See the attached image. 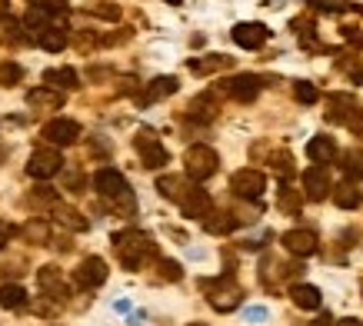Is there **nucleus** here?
Segmentation results:
<instances>
[{"mask_svg":"<svg viewBox=\"0 0 363 326\" xmlns=\"http://www.w3.org/2000/svg\"><path fill=\"white\" fill-rule=\"evenodd\" d=\"M113 250H117V257H121L127 270H140L143 257L154 253V243L140 230H123V233H113Z\"/></svg>","mask_w":363,"mask_h":326,"instance_id":"nucleus-1","label":"nucleus"},{"mask_svg":"<svg viewBox=\"0 0 363 326\" xmlns=\"http://www.w3.org/2000/svg\"><path fill=\"white\" fill-rule=\"evenodd\" d=\"M203 290H207L210 306H213V310H220V313H230V310H237V306H240L243 290L237 286V280H233V276H220L217 283H203Z\"/></svg>","mask_w":363,"mask_h":326,"instance_id":"nucleus-2","label":"nucleus"},{"mask_svg":"<svg viewBox=\"0 0 363 326\" xmlns=\"http://www.w3.org/2000/svg\"><path fill=\"white\" fill-rule=\"evenodd\" d=\"M217 163H220L217 150H210L203 143H197V147H190V150L184 153V167H187L190 180H210V176L217 174Z\"/></svg>","mask_w":363,"mask_h":326,"instance_id":"nucleus-3","label":"nucleus"},{"mask_svg":"<svg viewBox=\"0 0 363 326\" xmlns=\"http://www.w3.org/2000/svg\"><path fill=\"white\" fill-rule=\"evenodd\" d=\"M60 167H64L60 150H57V147H40V150L30 153V160H27V174H30L33 180H50V176H57Z\"/></svg>","mask_w":363,"mask_h":326,"instance_id":"nucleus-4","label":"nucleus"},{"mask_svg":"<svg viewBox=\"0 0 363 326\" xmlns=\"http://www.w3.org/2000/svg\"><path fill=\"white\" fill-rule=\"evenodd\" d=\"M80 137V123L77 120H67V117H57L50 120L44 127V140L50 147H70V143H77Z\"/></svg>","mask_w":363,"mask_h":326,"instance_id":"nucleus-5","label":"nucleus"},{"mask_svg":"<svg viewBox=\"0 0 363 326\" xmlns=\"http://www.w3.org/2000/svg\"><path fill=\"white\" fill-rule=\"evenodd\" d=\"M230 190L237 196H247V200H257V196L267 190V176L260 170H237L230 176Z\"/></svg>","mask_w":363,"mask_h":326,"instance_id":"nucleus-6","label":"nucleus"},{"mask_svg":"<svg viewBox=\"0 0 363 326\" xmlns=\"http://www.w3.org/2000/svg\"><path fill=\"white\" fill-rule=\"evenodd\" d=\"M137 150H140V160H143V167H147V170H160V167L170 160L167 147L157 140L154 133H140V137H137Z\"/></svg>","mask_w":363,"mask_h":326,"instance_id":"nucleus-7","label":"nucleus"},{"mask_svg":"<svg viewBox=\"0 0 363 326\" xmlns=\"http://www.w3.org/2000/svg\"><path fill=\"white\" fill-rule=\"evenodd\" d=\"M94 186H97L100 196L117 200V196L127 193V176H123L121 170H113V167H104V170H97V176H94Z\"/></svg>","mask_w":363,"mask_h":326,"instance_id":"nucleus-8","label":"nucleus"},{"mask_svg":"<svg viewBox=\"0 0 363 326\" xmlns=\"http://www.w3.org/2000/svg\"><path fill=\"white\" fill-rule=\"evenodd\" d=\"M303 190H307L310 200H323L327 193H333V186H330V170H327L323 163H317V167L303 170Z\"/></svg>","mask_w":363,"mask_h":326,"instance_id":"nucleus-9","label":"nucleus"},{"mask_svg":"<svg viewBox=\"0 0 363 326\" xmlns=\"http://www.w3.org/2000/svg\"><path fill=\"white\" fill-rule=\"evenodd\" d=\"M317 233L313 230H286L284 233V247L286 253H294V257H313L317 253Z\"/></svg>","mask_w":363,"mask_h":326,"instance_id":"nucleus-10","label":"nucleus"},{"mask_svg":"<svg viewBox=\"0 0 363 326\" xmlns=\"http://www.w3.org/2000/svg\"><path fill=\"white\" fill-rule=\"evenodd\" d=\"M233 40L243 47V50H257V47H264L270 40V30H267L264 23H237L233 27Z\"/></svg>","mask_w":363,"mask_h":326,"instance_id":"nucleus-11","label":"nucleus"},{"mask_svg":"<svg viewBox=\"0 0 363 326\" xmlns=\"http://www.w3.org/2000/svg\"><path fill=\"white\" fill-rule=\"evenodd\" d=\"M210 193L207 190H197V186H190V193L180 200V210H184V217L190 220H207L210 217Z\"/></svg>","mask_w":363,"mask_h":326,"instance_id":"nucleus-12","label":"nucleus"},{"mask_svg":"<svg viewBox=\"0 0 363 326\" xmlns=\"http://www.w3.org/2000/svg\"><path fill=\"white\" fill-rule=\"evenodd\" d=\"M104 280H107V263L100 260V257H87V260L80 263L77 283L84 286V290H90V286H100Z\"/></svg>","mask_w":363,"mask_h":326,"instance_id":"nucleus-13","label":"nucleus"},{"mask_svg":"<svg viewBox=\"0 0 363 326\" xmlns=\"http://www.w3.org/2000/svg\"><path fill=\"white\" fill-rule=\"evenodd\" d=\"M227 90H230L233 100H243V103H250V100L260 94V77H253V74L233 77V80H227Z\"/></svg>","mask_w":363,"mask_h":326,"instance_id":"nucleus-14","label":"nucleus"},{"mask_svg":"<svg viewBox=\"0 0 363 326\" xmlns=\"http://www.w3.org/2000/svg\"><path fill=\"white\" fill-rule=\"evenodd\" d=\"M27 103L37 110H60L64 107V94L57 87H37L27 94Z\"/></svg>","mask_w":363,"mask_h":326,"instance_id":"nucleus-15","label":"nucleus"},{"mask_svg":"<svg viewBox=\"0 0 363 326\" xmlns=\"http://www.w3.org/2000/svg\"><path fill=\"white\" fill-rule=\"evenodd\" d=\"M177 77H157V80H150V87L143 90V103H154V100H164V97H170V94H177Z\"/></svg>","mask_w":363,"mask_h":326,"instance_id":"nucleus-16","label":"nucleus"},{"mask_svg":"<svg viewBox=\"0 0 363 326\" xmlns=\"http://www.w3.org/2000/svg\"><path fill=\"white\" fill-rule=\"evenodd\" d=\"M307 157L313 163H330L333 157H337V143H333L330 137H313V140L307 143Z\"/></svg>","mask_w":363,"mask_h":326,"instance_id":"nucleus-17","label":"nucleus"},{"mask_svg":"<svg viewBox=\"0 0 363 326\" xmlns=\"http://www.w3.org/2000/svg\"><path fill=\"white\" fill-rule=\"evenodd\" d=\"M54 220L60 223V227L74 230V233H80V230H87V220L80 217L74 207H67V203H54Z\"/></svg>","mask_w":363,"mask_h":326,"instance_id":"nucleus-18","label":"nucleus"},{"mask_svg":"<svg viewBox=\"0 0 363 326\" xmlns=\"http://www.w3.org/2000/svg\"><path fill=\"white\" fill-rule=\"evenodd\" d=\"M333 203L340 210H357L363 203V193L353 184H340V186H333Z\"/></svg>","mask_w":363,"mask_h":326,"instance_id":"nucleus-19","label":"nucleus"},{"mask_svg":"<svg viewBox=\"0 0 363 326\" xmlns=\"http://www.w3.org/2000/svg\"><path fill=\"white\" fill-rule=\"evenodd\" d=\"M290 296H294V303H297L300 310H317L320 306V290L310 286V283H297V286L290 290Z\"/></svg>","mask_w":363,"mask_h":326,"instance_id":"nucleus-20","label":"nucleus"},{"mask_svg":"<svg viewBox=\"0 0 363 326\" xmlns=\"http://www.w3.org/2000/svg\"><path fill=\"white\" fill-rule=\"evenodd\" d=\"M37 44L44 47L47 54H57V50L67 47V30H60V27H44L40 37H37Z\"/></svg>","mask_w":363,"mask_h":326,"instance_id":"nucleus-21","label":"nucleus"},{"mask_svg":"<svg viewBox=\"0 0 363 326\" xmlns=\"http://www.w3.org/2000/svg\"><path fill=\"white\" fill-rule=\"evenodd\" d=\"M37 283H40L44 290H50V293H54V300H57V296H67L64 280H60V270H57V266H40V273H37Z\"/></svg>","mask_w":363,"mask_h":326,"instance_id":"nucleus-22","label":"nucleus"},{"mask_svg":"<svg viewBox=\"0 0 363 326\" xmlns=\"http://www.w3.org/2000/svg\"><path fill=\"white\" fill-rule=\"evenodd\" d=\"M23 240L33 243V247H47V243H50V223H44V220H30V223L23 227Z\"/></svg>","mask_w":363,"mask_h":326,"instance_id":"nucleus-23","label":"nucleus"},{"mask_svg":"<svg viewBox=\"0 0 363 326\" xmlns=\"http://www.w3.org/2000/svg\"><path fill=\"white\" fill-rule=\"evenodd\" d=\"M47 87H60V90H74L77 87V74L70 67H60V70H47L44 74Z\"/></svg>","mask_w":363,"mask_h":326,"instance_id":"nucleus-24","label":"nucleus"},{"mask_svg":"<svg viewBox=\"0 0 363 326\" xmlns=\"http://www.w3.org/2000/svg\"><path fill=\"white\" fill-rule=\"evenodd\" d=\"M23 300H27V293H23L21 283H4L0 286V306L4 310H17V306H23Z\"/></svg>","mask_w":363,"mask_h":326,"instance_id":"nucleus-25","label":"nucleus"},{"mask_svg":"<svg viewBox=\"0 0 363 326\" xmlns=\"http://www.w3.org/2000/svg\"><path fill=\"white\" fill-rule=\"evenodd\" d=\"M157 190H160V196H167V200H184V196L190 193V190H184V180H180V176H160V180H157Z\"/></svg>","mask_w":363,"mask_h":326,"instance_id":"nucleus-26","label":"nucleus"},{"mask_svg":"<svg viewBox=\"0 0 363 326\" xmlns=\"http://www.w3.org/2000/svg\"><path fill=\"white\" fill-rule=\"evenodd\" d=\"M233 227H237V220H233L230 213H210V217L203 220V230H207V233H217V237H220V233H230Z\"/></svg>","mask_w":363,"mask_h":326,"instance_id":"nucleus-27","label":"nucleus"},{"mask_svg":"<svg viewBox=\"0 0 363 326\" xmlns=\"http://www.w3.org/2000/svg\"><path fill=\"white\" fill-rule=\"evenodd\" d=\"M277 203H280V210L284 213H300V193L294 190V186H280V193H277Z\"/></svg>","mask_w":363,"mask_h":326,"instance_id":"nucleus-28","label":"nucleus"},{"mask_svg":"<svg viewBox=\"0 0 363 326\" xmlns=\"http://www.w3.org/2000/svg\"><path fill=\"white\" fill-rule=\"evenodd\" d=\"M23 33H21V23L11 21V17H0V44H21Z\"/></svg>","mask_w":363,"mask_h":326,"instance_id":"nucleus-29","label":"nucleus"},{"mask_svg":"<svg viewBox=\"0 0 363 326\" xmlns=\"http://www.w3.org/2000/svg\"><path fill=\"white\" fill-rule=\"evenodd\" d=\"M30 313H37V316H57L60 313V303H54V296H33L30 300Z\"/></svg>","mask_w":363,"mask_h":326,"instance_id":"nucleus-30","label":"nucleus"},{"mask_svg":"<svg viewBox=\"0 0 363 326\" xmlns=\"http://www.w3.org/2000/svg\"><path fill=\"white\" fill-rule=\"evenodd\" d=\"M220 67H230V57H213V60H190V70H197V74L220 70Z\"/></svg>","mask_w":363,"mask_h":326,"instance_id":"nucleus-31","label":"nucleus"},{"mask_svg":"<svg viewBox=\"0 0 363 326\" xmlns=\"http://www.w3.org/2000/svg\"><path fill=\"white\" fill-rule=\"evenodd\" d=\"M294 97H297L300 103H317L320 94H317V87H313V84H307V80H300L297 87H294Z\"/></svg>","mask_w":363,"mask_h":326,"instance_id":"nucleus-32","label":"nucleus"},{"mask_svg":"<svg viewBox=\"0 0 363 326\" xmlns=\"http://www.w3.org/2000/svg\"><path fill=\"white\" fill-rule=\"evenodd\" d=\"M190 113H194V117H203V120H210L213 117V97H197L194 100V103H190Z\"/></svg>","mask_w":363,"mask_h":326,"instance_id":"nucleus-33","label":"nucleus"},{"mask_svg":"<svg viewBox=\"0 0 363 326\" xmlns=\"http://www.w3.org/2000/svg\"><path fill=\"white\" fill-rule=\"evenodd\" d=\"M17 80H21V67L17 64H0V84H4V87H13Z\"/></svg>","mask_w":363,"mask_h":326,"instance_id":"nucleus-34","label":"nucleus"},{"mask_svg":"<svg viewBox=\"0 0 363 326\" xmlns=\"http://www.w3.org/2000/svg\"><path fill=\"white\" fill-rule=\"evenodd\" d=\"M160 276L170 280V283H177L180 276H184V270H180V263H174V260H160Z\"/></svg>","mask_w":363,"mask_h":326,"instance_id":"nucleus-35","label":"nucleus"},{"mask_svg":"<svg viewBox=\"0 0 363 326\" xmlns=\"http://www.w3.org/2000/svg\"><path fill=\"white\" fill-rule=\"evenodd\" d=\"M111 203H113V210H117L121 217H130L133 207H137V203H133V196H130V190H127L123 196H117V200H111Z\"/></svg>","mask_w":363,"mask_h":326,"instance_id":"nucleus-36","label":"nucleus"},{"mask_svg":"<svg viewBox=\"0 0 363 326\" xmlns=\"http://www.w3.org/2000/svg\"><path fill=\"white\" fill-rule=\"evenodd\" d=\"M343 170H347L350 176H360L363 174V157H357V153H347V157H343Z\"/></svg>","mask_w":363,"mask_h":326,"instance_id":"nucleus-37","label":"nucleus"},{"mask_svg":"<svg viewBox=\"0 0 363 326\" xmlns=\"http://www.w3.org/2000/svg\"><path fill=\"white\" fill-rule=\"evenodd\" d=\"M274 167L280 170V174H290L294 167H290V153H280V157H274Z\"/></svg>","mask_w":363,"mask_h":326,"instance_id":"nucleus-38","label":"nucleus"},{"mask_svg":"<svg viewBox=\"0 0 363 326\" xmlns=\"http://www.w3.org/2000/svg\"><path fill=\"white\" fill-rule=\"evenodd\" d=\"M11 233H13L11 227H4V223H0V250L7 247V240H11Z\"/></svg>","mask_w":363,"mask_h":326,"instance_id":"nucleus-39","label":"nucleus"},{"mask_svg":"<svg viewBox=\"0 0 363 326\" xmlns=\"http://www.w3.org/2000/svg\"><path fill=\"white\" fill-rule=\"evenodd\" d=\"M44 7H47V11H64V7H67V0H47Z\"/></svg>","mask_w":363,"mask_h":326,"instance_id":"nucleus-40","label":"nucleus"},{"mask_svg":"<svg viewBox=\"0 0 363 326\" xmlns=\"http://www.w3.org/2000/svg\"><path fill=\"white\" fill-rule=\"evenodd\" d=\"M330 323H333L330 316H320V320H313V326H330Z\"/></svg>","mask_w":363,"mask_h":326,"instance_id":"nucleus-41","label":"nucleus"},{"mask_svg":"<svg viewBox=\"0 0 363 326\" xmlns=\"http://www.w3.org/2000/svg\"><path fill=\"white\" fill-rule=\"evenodd\" d=\"M337 326H363V323H360V320H340Z\"/></svg>","mask_w":363,"mask_h":326,"instance_id":"nucleus-42","label":"nucleus"},{"mask_svg":"<svg viewBox=\"0 0 363 326\" xmlns=\"http://www.w3.org/2000/svg\"><path fill=\"white\" fill-rule=\"evenodd\" d=\"M164 4H174V7H177V4H184V0H164Z\"/></svg>","mask_w":363,"mask_h":326,"instance_id":"nucleus-43","label":"nucleus"},{"mask_svg":"<svg viewBox=\"0 0 363 326\" xmlns=\"http://www.w3.org/2000/svg\"><path fill=\"white\" fill-rule=\"evenodd\" d=\"M0 11H7V0H0Z\"/></svg>","mask_w":363,"mask_h":326,"instance_id":"nucleus-44","label":"nucleus"}]
</instances>
